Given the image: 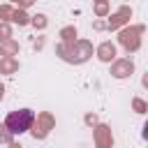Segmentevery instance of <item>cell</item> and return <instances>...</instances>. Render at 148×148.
Here are the masks:
<instances>
[{"label":"cell","mask_w":148,"mask_h":148,"mask_svg":"<svg viewBox=\"0 0 148 148\" xmlns=\"http://www.w3.org/2000/svg\"><path fill=\"white\" fill-rule=\"evenodd\" d=\"M32 111L30 109H21V111H12L9 116H7V120H5V127L12 132V134H21V132H25V130H30V125H32Z\"/></svg>","instance_id":"6da1fadb"}]
</instances>
